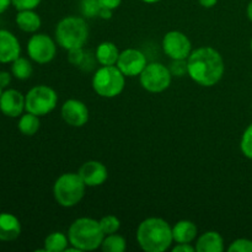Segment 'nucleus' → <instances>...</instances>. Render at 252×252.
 <instances>
[{
  "instance_id": "nucleus-1",
  "label": "nucleus",
  "mask_w": 252,
  "mask_h": 252,
  "mask_svg": "<svg viewBox=\"0 0 252 252\" xmlns=\"http://www.w3.org/2000/svg\"><path fill=\"white\" fill-rule=\"evenodd\" d=\"M187 75L196 84L206 88L217 85L225 71L224 59L217 49L201 47L192 51L187 58Z\"/></svg>"
},
{
  "instance_id": "nucleus-2",
  "label": "nucleus",
  "mask_w": 252,
  "mask_h": 252,
  "mask_svg": "<svg viewBox=\"0 0 252 252\" xmlns=\"http://www.w3.org/2000/svg\"><path fill=\"white\" fill-rule=\"evenodd\" d=\"M137 241L144 251L164 252L174 241L172 228L161 218H147L138 226Z\"/></svg>"
},
{
  "instance_id": "nucleus-3",
  "label": "nucleus",
  "mask_w": 252,
  "mask_h": 252,
  "mask_svg": "<svg viewBox=\"0 0 252 252\" xmlns=\"http://www.w3.org/2000/svg\"><path fill=\"white\" fill-rule=\"evenodd\" d=\"M69 243L79 251H94L101 248L105 234L100 223L93 218H78L68 230Z\"/></svg>"
},
{
  "instance_id": "nucleus-4",
  "label": "nucleus",
  "mask_w": 252,
  "mask_h": 252,
  "mask_svg": "<svg viewBox=\"0 0 252 252\" xmlns=\"http://www.w3.org/2000/svg\"><path fill=\"white\" fill-rule=\"evenodd\" d=\"M54 34L57 43L66 51L83 48L89 38V26L83 17L66 16L58 22Z\"/></svg>"
},
{
  "instance_id": "nucleus-5",
  "label": "nucleus",
  "mask_w": 252,
  "mask_h": 252,
  "mask_svg": "<svg viewBox=\"0 0 252 252\" xmlns=\"http://www.w3.org/2000/svg\"><path fill=\"white\" fill-rule=\"evenodd\" d=\"M86 185L75 172H66L56 180L53 196L57 203L64 208H71L80 203L85 194Z\"/></svg>"
},
{
  "instance_id": "nucleus-6",
  "label": "nucleus",
  "mask_w": 252,
  "mask_h": 252,
  "mask_svg": "<svg viewBox=\"0 0 252 252\" xmlns=\"http://www.w3.org/2000/svg\"><path fill=\"white\" fill-rule=\"evenodd\" d=\"M126 76L117 65H102L93 76V89L98 96L112 98L125 90Z\"/></svg>"
},
{
  "instance_id": "nucleus-7",
  "label": "nucleus",
  "mask_w": 252,
  "mask_h": 252,
  "mask_svg": "<svg viewBox=\"0 0 252 252\" xmlns=\"http://www.w3.org/2000/svg\"><path fill=\"white\" fill-rule=\"evenodd\" d=\"M57 103L58 95L47 85L34 86L25 96V110L38 117L51 113L57 107Z\"/></svg>"
},
{
  "instance_id": "nucleus-8",
  "label": "nucleus",
  "mask_w": 252,
  "mask_h": 252,
  "mask_svg": "<svg viewBox=\"0 0 252 252\" xmlns=\"http://www.w3.org/2000/svg\"><path fill=\"white\" fill-rule=\"evenodd\" d=\"M172 74L166 65L161 63L147 64L140 73L139 81L144 90L149 93H162L171 85Z\"/></svg>"
},
{
  "instance_id": "nucleus-9",
  "label": "nucleus",
  "mask_w": 252,
  "mask_h": 252,
  "mask_svg": "<svg viewBox=\"0 0 252 252\" xmlns=\"http://www.w3.org/2000/svg\"><path fill=\"white\" fill-rule=\"evenodd\" d=\"M27 53L36 63L47 64L56 57L57 44L48 34L36 33L27 42Z\"/></svg>"
},
{
  "instance_id": "nucleus-10",
  "label": "nucleus",
  "mask_w": 252,
  "mask_h": 252,
  "mask_svg": "<svg viewBox=\"0 0 252 252\" xmlns=\"http://www.w3.org/2000/svg\"><path fill=\"white\" fill-rule=\"evenodd\" d=\"M162 51L171 61L187 59L192 53V43L184 32L170 31L162 38Z\"/></svg>"
},
{
  "instance_id": "nucleus-11",
  "label": "nucleus",
  "mask_w": 252,
  "mask_h": 252,
  "mask_svg": "<svg viewBox=\"0 0 252 252\" xmlns=\"http://www.w3.org/2000/svg\"><path fill=\"white\" fill-rule=\"evenodd\" d=\"M147 57L143 52L135 48H128L121 52L120 58L117 61V68L127 78H134L140 75L144 68L147 66Z\"/></svg>"
},
{
  "instance_id": "nucleus-12",
  "label": "nucleus",
  "mask_w": 252,
  "mask_h": 252,
  "mask_svg": "<svg viewBox=\"0 0 252 252\" xmlns=\"http://www.w3.org/2000/svg\"><path fill=\"white\" fill-rule=\"evenodd\" d=\"M62 118L71 127H83L89 121V108L83 101L69 98L63 103L61 110Z\"/></svg>"
},
{
  "instance_id": "nucleus-13",
  "label": "nucleus",
  "mask_w": 252,
  "mask_h": 252,
  "mask_svg": "<svg viewBox=\"0 0 252 252\" xmlns=\"http://www.w3.org/2000/svg\"><path fill=\"white\" fill-rule=\"evenodd\" d=\"M79 176L86 185V187H97L106 182L108 177L107 167L97 160H90L81 165L79 169Z\"/></svg>"
},
{
  "instance_id": "nucleus-14",
  "label": "nucleus",
  "mask_w": 252,
  "mask_h": 252,
  "mask_svg": "<svg viewBox=\"0 0 252 252\" xmlns=\"http://www.w3.org/2000/svg\"><path fill=\"white\" fill-rule=\"evenodd\" d=\"M25 110V96L15 89L2 91L0 96V111L7 117H19Z\"/></svg>"
},
{
  "instance_id": "nucleus-15",
  "label": "nucleus",
  "mask_w": 252,
  "mask_h": 252,
  "mask_svg": "<svg viewBox=\"0 0 252 252\" xmlns=\"http://www.w3.org/2000/svg\"><path fill=\"white\" fill-rule=\"evenodd\" d=\"M21 53L19 39L11 32L0 30V63H12Z\"/></svg>"
},
{
  "instance_id": "nucleus-16",
  "label": "nucleus",
  "mask_w": 252,
  "mask_h": 252,
  "mask_svg": "<svg viewBox=\"0 0 252 252\" xmlns=\"http://www.w3.org/2000/svg\"><path fill=\"white\" fill-rule=\"evenodd\" d=\"M21 234V223L11 213H0V240L14 241Z\"/></svg>"
},
{
  "instance_id": "nucleus-17",
  "label": "nucleus",
  "mask_w": 252,
  "mask_h": 252,
  "mask_svg": "<svg viewBox=\"0 0 252 252\" xmlns=\"http://www.w3.org/2000/svg\"><path fill=\"white\" fill-rule=\"evenodd\" d=\"M198 229L191 220H180L172 226V238L177 244H191L196 240Z\"/></svg>"
},
{
  "instance_id": "nucleus-18",
  "label": "nucleus",
  "mask_w": 252,
  "mask_h": 252,
  "mask_svg": "<svg viewBox=\"0 0 252 252\" xmlns=\"http://www.w3.org/2000/svg\"><path fill=\"white\" fill-rule=\"evenodd\" d=\"M194 248L197 252H221L224 250L223 236L218 231H207L197 239Z\"/></svg>"
},
{
  "instance_id": "nucleus-19",
  "label": "nucleus",
  "mask_w": 252,
  "mask_h": 252,
  "mask_svg": "<svg viewBox=\"0 0 252 252\" xmlns=\"http://www.w3.org/2000/svg\"><path fill=\"white\" fill-rule=\"evenodd\" d=\"M121 52L113 42L105 41L100 43L96 48V59L101 65H116Z\"/></svg>"
},
{
  "instance_id": "nucleus-20",
  "label": "nucleus",
  "mask_w": 252,
  "mask_h": 252,
  "mask_svg": "<svg viewBox=\"0 0 252 252\" xmlns=\"http://www.w3.org/2000/svg\"><path fill=\"white\" fill-rule=\"evenodd\" d=\"M41 24V17L33 10H21V11L17 12L16 25L24 32L33 33V32L38 31Z\"/></svg>"
},
{
  "instance_id": "nucleus-21",
  "label": "nucleus",
  "mask_w": 252,
  "mask_h": 252,
  "mask_svg": "<svg viewBox=\"0 0 252 252\" xmlns=\"http://www.w3.org/2000/svg\"><path fill=\"white\" fill-rule=\"evenodd\" d=\"M43 251L46 252H63L66 251L70 243L68 235L62 231H53L44 239Z\"/></svg>"
},
{
  "instance_id": "nucleus-22",
  "label": "nucleus",
  "mask_w": 252,
  "mask_h": 252,
  "mask_svg": "<svg viewBox=\"0 0 252 252\" xmlns=\"http://www.w3.org/2000/svg\"><path fill=\"white\" fill-rule=\"evenodd\" d=\"M39 125H41V122H39L38 116L27 112L26 115H22L20 117L19 123H17V128H19V130L24 135L31 137V135H34L38 132Z\"/></svg>"
},
{
  "instance_id": "nucleus-23",
  "label": "nucleus",
  "mask_w": 252,
  "mask_h": 252,
  "mask_svg": "<svg viewBox=\"0 0 252 252\" xmlns=\"http://www.w3.org/2000/svg\"><path fill=\"white\" fill-rule=\"evenodd\" d=\"M11 73L19 80H27L33 73L31 62L29 59L24 58V57H19V58L12 62Z\"/></svg>"
},
{
  "instance_id": "nucleus-24",
  "label": "nucleus",
  "mask_w": 252,
  "mask_h": 252,
  "mask_svg": "<svg viewBox=\"0 0 252 252\" xmlns=\"http://www.w3.org/2000/svg\"><path fill=\"white\" fill-rule=\"evenodd\" d=\"M126 240L123 236L118 235L117 233L105 235L101 249L103 252H123L126 250Z\"/></svg>"
},
{
  "instance_id": "nucleus-25",
  "label": "nucleus",
  "mask_w": 252,
  "mask_h": 252,
  "mask_svg": "<svg viewBox=\"0 0 252 252\" xmlns=\"http://www.w3.org/2000/svg\"><path fill=\"white\" fill-rule=\"evenodd\" d=\"M98 223L105 235L117 233L121 228V221L116 216H105L98 220Z\"/></svg>"
},
{
  "instance_id": "nucleus-26",
  "label": "nucleus",
  "mask_w": 252,
  "mask_h": 252,
  "mask_svg": "<svg viewBox=\"0 0 252 252\" xmlns=\"http://www.w3.org/2000/svg\"><path fill=\"white\" fill-rule=\"evenodd\" d=\"M81 12L85 17L98 16L101 10V5L98 0H81Z\"/></svg>"
},
{
  "instance_id": "nucleus-27",
  "label": "nucleus",
  "mask_w": 252,
  "mask_h": 252,
  "mask_svg": "<svg viewBox=\"0 0 252 252\" xmlns=\"http://www.w3.org/2000/svg\"><path fill=\"white\" fill-rule=\"evenodd\" d=\"M240 149L244 157L252 160V123L244 132L240 142Z\"/></svg>"
},
{
  "instance_id": "nucleus-28",
  "label": "nucleus",
  "mask_w": 252,
  "mask_h": 252,
  "mask_svg": "<svg viewBox=\"0 0 252 252\" xmlns=\"http://www.w3.org/2000/svg\"><path fill=\"white\" fill-rule=\"evenodd\" d=\"M170 71H171L172 76H177V78H182L186 74H189V69H187V59H172L169 66Z\"/></svg>"
},
{
  "instance_id": "nucleus-29",
  "label": "nucleus",
  "mask_w": 252,
  "mask_h": 252,
  "mask_svg": "<svg viewBox=\"0 0 252 252\" xmlns=\"http://www.w3.org/2000/svg\"><path fill=\"white\" fill-rule=\"evenodd\" d=\"M229 252H252V240L249 239H236L228 248Z\"/></svg>"
},
{
  "instance_id": "nucleus-30",
  "label": "nucleus",
  "mask_w": 252,
  "mask_h": 252,
  "mask_svg": "<svg viewBox=\"0 0 252 252\" xmlns=\"http://www.w3.org/2000/svg\"><path fill=\"white\" fill-rule=\"evenodd\" d=\"M68 61L69 63L75 66L83 65L85 62V53H84L83 48H74L68 51Z\"/></svg>"
},
{
  "instance_id": "nucleus-31",
  "label": "nucleus",
  "mask_w": 252,
  "mask_h": 252,
  "mask_svg": "<svg viewBox=\"0 0 252 252\" xmlns=\"http://www.w3.org/2000/svg\"><path fill=\"white\" fill-rule=\"evenodd\" d=\"M41 1L42 0H12V5H14L17 11H21V10H34L41 4Z\"/></svg>"
},
{
  "instance_id": "nucleus-32",
  "label": "nucleus",
  "mask_w": 252,
  "mask_h": 252,
  "mask_svg": "<svg viewBox=\"0 0 252 252\" xmlns=\"http://www.w3.org/2000/svg\"><path fill=\"white\" fill-rule=\"evenodd\" d=\"M100 1L101 7H105V9H110V10H116L118 6L121 5L122 0H98Z\"/></svg>"
},
{
  "instance_id": "nucleus-33",
  "label": "nucleus",
  "mask_w": 252,
  "mask_h": 252,
  "mask_svg": "<svg viewBox=\"0 0 252 252\" xmlns=\"http://www.w3.org/2000/svg\"><path fill=\"white\" fill-rule=\"evenodd\" d=\"M196 251V248L191 245V244H177L174 249H172V252H193Z\"/></svg>"
},
{
  "instance_id": "nucleus-34",
  "label": "nucleus",
  "mask_w": 252,
  "mask_h": 252,
  "mask_svg": "<svg viewBox=\"0 0 252 252\" xmlns=\"http://www.w3.org/2000/svg\"><path fill=\"white\" fill-rule=\"evenodd\" d=\"M10 83H11V75H10V73L0 70V86L4 89L6 86H9Z\"/></svg>"
},
{
  "instance_id": "nucleus-35",
  "label": "nucleus",
  "mask_w": 252,
  "mask_h": 252,
  "mask_svg": "<svg viewBox=\"0 0 252 252\" xmlns=\"http://www.w3.org/2000/svg\"><path fill=\"white\" fill-rule=\"evenodd\" d=\"M112 10L110 9H105V7H101L100 10V14H98V17H101V19L103 20H108L112 17Z\"/></svg>"
},
{
  "instance_id": "nucleus-36",
  "label": "nucleus",
  "mask_w": 252,
  "mask_h": 252,
  "mask_svg": "<svg viewBox=\"0 0 252 252\" xmlns=\"http://www.w3.org/2000/svg\"><path fill=\"white\" fill-rule=\"evenodd\" d=\"M198 2L202 5V6L206 7V9H211V7L216 6L218 0H198Z\"/></svg>"
},
{
  "instance_id": "nucleus-37",
  "label": "nucleus",
  "mask_w": 252,
  "mask_h": 252,
  "mask_svg": "<svg viewBox=\"0 0 252 252\" xmlns=\"http://www.w3.org/2000/svg\"><path fill=\"white\" fill-rule=\"evenodd\" d=\"M10 4H12V0H0V14L6 11Z\"/></svg>"
},
{
  "instance_id": "nucleus-38",
  "label": "nucleus",
  "mask_w": 252,
  "mask_h": 252,
  "mask_svg": "<svg viewBox=\"0 0 252 252\" xmlns=\"http://www.w3.org/2000/svg\"><path fill=\"white\" fill-rule=\"evenodd\" d=\"M246 11H248V17H249V20H250V21L252 22V0H251L250 2H249L248 10H246Z\"/></svg>"
},
{
  "instance_id": "nucleus-39",
  "label": "nucleus",
  "mask_w": 252,
  "mask_h": 252,
  "mask_svg": "<svg viewBox=\"0 0 252 252\" xmlns=\"http://www.w3.org/2000/svg\"><path fill=\"white\" fill-rule=\"evenodd\" d=\"M142 1L147 2V4H155V2H159L160 0H142Z\"/></svg>"
},
{
  "instance_id": "nucleus-40",
  "label": "nucleus",
  "mask_w": 252,
  "mask_h": 252,
  "mask_svg": "<svg viewBox=\"0 0 252 252\" xmlns=\"http://www.w3.org/2000/svg\"><path fill=\"white\" fill-rule=\"evenodd\" d=\"M1 94H2V88L0 86V96H1Z\"/></svg>"
},
{
  "instance_id": "nucleus-41",
  "label": "nucleus",
  "mask_w": 252,
  "mask_h": 252,
  "mask_svg": "<svg viewBox=\"0 0 252 252\" xmlns=\"http://www.w3.org/2000/svg\"><path fill=\"white\" fill-rule=\"evenodd\" d=\"M250 48H251V53H252V39H251V43H250Z\"/></svg>"
}]
</instances>
